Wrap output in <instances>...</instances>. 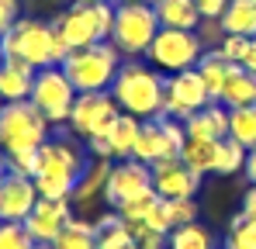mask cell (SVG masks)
Wrapping results in <instances>:
<instances>
[{"instance_id": "obj_1", "label": "cell", "mask_w": 256, "mask_h": 249, "mask_svg": "<svg viewBox=\"0 0 256 249\" xmlns=\"http://www.w3.org/2000/svg\"><path fill=\"white\" fill-rule=\"evenodd\" d=\"M4 56L28 62L32 70H48V66H62V59L70 56V48L62 45L56 24H45L35 18H18L14 28L4 35Z\"/></svg>"}, {"instance_id": "obj_2", "label": "cell", "mask_w": 256, "mask_h": 249, "mask_svg": "<svg viewBox=\"0 0 256 249\" xmlns=\"http://www.w3.org/2000/svg\"><path fill=\"white\" fill-rule=\"evenodd\" d=\"M111 97L118 104V111H125L138 122L160 118L163 114V97H166V80L138 62H128L118 70V76L111 83Z\"/></svg>"}, {"instance_id": "obj_3", "label": "cell", "mask_w": 256, "mask_h": 249, "mask_svg": "<svg viewBox=\"0 0 256 249\" xmlns=\"http://www.w3.org/2000/svg\"><path fill=\"white\" fill-rule=\"evenodd\" d=\"M86 160L84 149L73 138H48L38 149V166H35V187L42 198H66L73 194L76 180L84 176Z\"/></svg>"}, {"instance_id": "obj_4", "label": "cell", "mask_w": 256, "mask_h": 249, "mask_svg": "<svg viewBox=\"0 0 256 249\" xmlns=\"http://www.w3.org/2000/svg\"><path fill=\"white\" fill-rule=\"evenodd\" d=\"M118 70H122V52L111 42H97V45H86V48H73L62 59V73L76 86V94L111 90Z\"/></svg>"}, {"instance_id": "obj_5", "label": "cell", "mask_w": 256, "mask_h": 249, "mask_svg": "<svg viewBox=\"0 0 256 249\" xmlns=\"http://www.w3.org/2000/svg\"><path fill=\"white\" fill-rule=\"evenodd\" d=\"M56 32L62 45L73 52V48H86V45H97V42L111 38V24H114V7L111 0L104 4H86V0H76L73 7H66L56 21Z\"/></svg>"}, {"instance_id": "obj_6", "label": "cell", "mask_w": 256, "mask_h": 249, "mask_svg": "<svg viewBox=\"0 0 256 249\" xmlns=\"http://www.w3.org/2000/svg\"><path fill=\"white\" fill-rule=\"evenodd\" d=\"M48 128H52L48 118L32 100L4 104V111H0V149L7 156H14V152H38L52 138Z\"/></svg>"}, {"instance_id": "obj_7", "label": "cell", "mask_w": 256, "mask_h": 249, "mask_svg": "<svg viewBox=\"0 0 256 249\" xmlns=\"http://www.w3.org/2000/svg\"><path fill=\"white\" fill-rule=\"evenodd\" d=\"M160 32L156 7L152 4H118L114 7V24H111V45L122 56H146L149 45Z\"/></svg>"}, {"instance_id": "obj_8", "label": "cell", "mask_w": 256, "mask_h": 249, "mask_svg": "<svg viewBox=\"0 0 256 249\" xmlns=\"http://www.w3.org/2000/svg\"><path fill=\"white\" fill-rule=\"evenodd\" d=\"M149 62L156 70H166V73H184V70H194L201 62V38L194 32H180V28H160L156 38L149 45Z\"/></svg>"}, {"instance_id": "obj_9", "label": "cell", "mask_w": 256, "mask_h": 249, "mask_svg": "<svg viewBox=\"0 0 256 249\" xmlns=\"http://www.w3.org/2000/svg\"><path fill=\"white\" fill-rule=\"evenodd\" d=\"M28 100L48 118V124H66L70 111H73V100H76V86L62 73V66H48V70L35 73V86H32Z\"/></svg>"}, {"instance_id": "obj_10", "label": "cell", "mask_w": 256, "mask_h": 249, "mask_svg": "<svg viewBox=\"0 0 256 249\" xmlns=\"http://www.w3.org/2000/svg\"><path fill=\"white\" fill-rule=\"evenodd\" d=\"M184 138H187L184 122L166 118V114L149 118V122H142V132H138V142H135V160H138V163H146V166H156L160 160L180 156Z\"/></svg>"}, {"instance_id": "obj_11", "label": "cell", "mask_w": 256, "mask_h": 249, "mask_svg": "<svg viewBox=\"0 0 256 249\" xmlns=\"http://www.w3.org/2000/svg\"><path fill=\"white\" fill-rule=\"evenodd\" d=\"M118 104L111 97V90H97V94H76L73 100V111H70V132L76 138H97V135H108L111 122L118 118Z\"/></svg>"}, {"instance_id": "obj_12", "label": "cell", "mask_w": 256, "mask_h": 249, "mask_svg": "<svg viewBox=\"0 0 256 249\" xmlns=\"http://www.w3.org/2000/svg\"><path fill=\"white\" fill-rule=\"evenodd\" d=\"M208 104H212V94H208V86H204L198 70L173 73L170 80H166V97H163V114L166 118L187 122L190 114H198Z\"/></svg>"}, {"instance_id": "obj_13", "label": "cell", "mask_w": 256, "mask_h": 249, "mask_svg": "<svg viewBox=\"0 0 256 249\" xmlns=\"http://www.w3.org/2000/svg\"><path fill=\"white\" fill-rule=\"evenodd\" d=\"M152 190V166L138 163L135 156L132 160H114L111 163V173H108V187H104V201L118 208L128 204L132 198H142Z\"/></svg>"}, {"instance_id": "obj_14", "label": "cell", "mask_w": 256, "mask_h": 249, "mask_svg": "<svg viewBox=\"0 0 256 249\" xmlns=\"http://www.w3.org/2000/svg\"><path fill=\"white\" fill-rule=\"evenodd\" d=\"M70 218H73V204L66 198H38V204L24 218V228L38 246H52L56 236L70 225Z\"/></svg>"}, {"instance_id": "obj_15", "label": "cell", "mask_w": 256, "mask_h": 249, "mask_svg": "<svg viewBox=\"0 0 256 249\" xmlns=\"http://www.w3.org/2000/svg\"><path fill=\"white\" fill-rule=\"evenodd\" d=\"M198 187H201V173H194L180 156L160 160L152 166V190L160 198H166V201H173V198H194Z\"/></svg>"}, {"instance_id": "obj_16", "label": "cell", "mask_w": 256, "mask_h": 249, "mask_svg": "<svg viewBox=\"0 0 256 249\" xmlns=\"http://www.w3.org/2000/svg\"><path fill=\"white\" fill-rule=\"evenodd\" d=\"M38 187L32 176H18L7 173L0 180V222H24L32 214V208L38 204Z\"/></svg>"}, {"instance_id": "obj_17", "label": "cell", "mask_w": 256, "mask_h": 249, "mask_svg": "<svg viewBox=\"0 0 256 249\" xmlns=\"http://www.w3.org/2000/svg\"><path fill=\"white\" fill-rule=\"evenodd\" d=\"M108 173H111V160H97V163H86L84 176L76 180L73 194H70V204L73 211H90L104 201V187H108Z\"/></svg>"}, {"instance_id": "obj_18", "label": "cell", "mask_w": 256, "mask_h": 249, "mask_svg": "<svg viewBox=\"0 0 256 249\" xmlns=\"http://www.w3.org/2000/svg\"><path fill=\"white\" fill-rule=\"evenodd\" d=\"M184 132L190 138H214V142L218 138H228V108L212 100L208 108H201L198 114H190L184 122Z\"/></svg>"}, {"instance_id": "obj_19", "label": "cell", "mask_w": 256, "mask_h": 249, "mask_svg": "<svg viewBox=\"0 0 256 249\" xmlns=\"http://www.w3.org/2000/svg\"><path fill=\"white\" fill-rule=\"evenodd\" d=\"M35 73L28 62H18V59H4L0 66V97L4 104H14V100H28L32 97V86H35Z\"/></svg>"}, {"instance_id": "obj_20", "label": "cell", "mask_w": 256, "mask_h": 249, "mask_svg": "<svg viewBox=\"0 0 256 249\" xmlns=\"http://www.w3.org/2000/svg\"><path fill=\"white\" fill-rule=\"evenodd\" d=\"M218 104H225L228 111L256 104V76L250 73V70H242V66H232L228 80H225L222 94H218Z\"/></svg>"}, {"instance_id": "obj_21", "label": "cell", "mask_w": 256, "mask_h": 249, "mask_svg": "<svg viewBox=\"0 0 256 249\" xmlns=\"http://www.w3.org/2000/svg\"><path fill=\"white\" fill-rule=\"evenodd\" d=\"M138 132H142V122L132 118V114H118L111 128H108V146H111V160H132L135 156V142H138Z\"/></svg>"}, {"instance_id": "obj_22", "label": "cell", "mask_w": 256, "mask_h": 249, "mask_svg": "<svg viewBox=\"0 0 256 249\" xmlns=\"http://www.w3.org/2000/svg\"><path fill=\"white\" fill-rule=\"evenodd\" d=\"M156 21L160 28H180V32H194L201 21V10L194 0H156Z\"/></svg>"}, {"instance_id": "obj_23", "label": "cell", "mask_w": 256, "mask_h": 249, "mask_svg": "<svg viewBox=\"0 0 256 249\" xmlns=\"http://www.w3.org/2000/svg\"><path fill=\"white\" fill-rule=\"evenodd\" d=\"M225 35H242L256 38V0H228L225 14L218 18Z\"/></svg>"}, {"instance_id": "obj_24", "label": "cell", "mask_w": 256, "mask_h": 249, "mask_svg": "<svg viewBox=\"0 0 256 249\" xmlns=\"http://www.w3.org/2000/svg\"><path fill=\"white\" fill-rule=\"evenodd\" d=\"M48 249H97V222L90 218H70V225L56 236Z\"/></svg>"}, {"instance_id": "obj_25", "label": "cell", "mask_w": 256, "mask_h": 249, "mask_svg": "<svg viewBox=\"0 0 256 249\" xmlns=\"http://www.w3.org/2000/svg\"><path fill=\"white\" fill-rule=\"evenodd\" d=\"M222 142V138H218ZM218 142L214 138H184V149H180V160L190 166L194 173H214V156H218Z\"/></svg>"}, {"instance_id": "obj_26", "label": "cell", "mask_w": 256, "mask_h": 249, "mask_svg": "<svg viewBox=\"0 0 256 249\" xmlns=\"http://www.w3.org/2000/svg\"><path fill=\"white\" fill-rule=\"evenodd\" d=\"M97 249H138L135 239L128 236V228L118 211L97 218Z\"/></svg>"}, {"instance_id": "obj_27", "label": "cell", "mask_w": 256, "mask_h": 249, "mask_svg": "<svg viewBox=\"0 0 256 249\" xmlns=\"http://www.w3.org/2000/svg\"><path fill=\"white\" fill-rule=\"evenodd\" d=\"M198 73H201V80L208 86V94H212V100H218V94H222V86L228 80V73H232V62L222 56V52H208V56H201V62L194 66Z\"/></svg>"}, {"instance_id": "obj_28", "label": "cell", "mask_w": 256, "mask_h": 249, "mask_svg": "<svg viewBox=\"0 0 256 249\" xmlns=\"http://www.w3.org/2000/svg\"><path fill=\"white\" fill-rule=\"evenodd\" d=\"M228 138H236L242 149H256V104L228 111Z\"/></svg>"}, {"instance_id": "obj_29", "label": "cell", "mask_w": 256, "mask_h": 249, "mask_svg": "<svg viewBox=\"0 0 256 249\" xmlns=\"http://www.w3.org/2000/svg\"><path fill=\"white\" fill-rule=\"evenodd\" d=\"M166 249H214V236L204 225L190 222V225H180L166 236Z\"/></svg>"}, {"instance_id": "obj_30", "label": "cell", "mask_w": 256, "mask_h": 249, "mask_svg": "<svg viewBox=\"0 0 256 249\" xmlns=\"http://www.w3.org/2000/svg\"><path fill=\"white\" fill-rule=\"evenodd\" d=\"M246 156H250V149H242L236 138H222L218 142V156H214V173L228 176V173L246 170Z\"/></svg>"}, {"instance_id": "obj_31", "label": "cell", "mask_w": 256, "mask_h": 249, "mask_svg": "<svg viewBox=\"0 0 256 249\" xmlns=\"http://www.w3.org/2000/svg\"><path fill=\"white\" fill-rule=\"evenodd\" d=\"M225 249H256V218H250V214L239 211V214L228 222Z\"/></svg>"}, {"instance_id": "obj_32", "label": "cell", "mask_w": 256, "mask_h": 249, "mask_svg": "<svg viewBox=\"0 0 256 249\" xmlns=\"http://www.w3.org/2000/svg\"><path fill=\"white\" fill-rule=\"evenodd\" d=\"M128 228V236L135 239V246L138 249H166V236L163 232H156V228H149L146 222H135V218H122Z\"/></svg>"}, {"instance_id": "obj_33", "label": "cell", "mask_w": 256, "mask_h": 249, "mask_svg": "<svg viewBox=\"0 0 256 249\" xmlns=\"http://www.w3.org/2000/svg\"><path fill=\"white\" fill-rule=\"evenodd\" d=\"M0 249H38L24 222H0Z\"/></svg>"}, {"instance_id": "obj_34", "label": "cell", "mask_w": 256, "mask_h": 249, "mask_svg": "<svg viewBox=\"0 0 256 249\" xmlns=\"http://www.w3.org/2000/svg\"><path fill=\"white\" fill-rule=\"evenodd\" d=\"M163 201H166V198H163ZM166 218H170V228H180V225L198 222V204H194V198H173V201H166Z\"/></svg>"}, {"instance_id": "obj_35", "label": "cell", "mask_w": 256, "mask_h": 249, "mask_svg": "<svg viewBox=\"0 0 256 249\" xmlns=\"http://www.w3.org/2000/svg\"><path fill=\"white\" fill-rule=\"evenodd\" d=\"M232 66H242V59H246V52H250V38H242V35H225L222 42V48H218Z\"/></svg>"}, {"instance_id": "obj_36", "label": "cell", "mask_w": 256, "mask_h": 249, "mask_svg": "<svg viewBox=\"0 0 256 249\" xmlns=\"http://www.w3.org/2000/svg\"><path fill=\"white\" fill-rule=\"evenodd\" d=\"M35 166H38V152H14L7 156V170L18 176H32L35 180Z\"/></svg>"}, {"instance_id": "obj_37", "label": "cell", "mask_w": 256, "mask_h": 249, "mask_svg": "<svg viewBox=\"0 0 256 249\" xmlns=\"http://www.w3.org/2000/svg\"><path fill=\"white\" fill-rule=\"evenodd\" d=\"M18 21V0H0V38L14 28Z\"/></svg>"}, {"instance_id": "obj_38", "label": "cell", "mask_w": 256, "mask_h": 249, "mask_svg": "<svg viewBox=\"0 0 256 249\" xmlns=\"http://www.w3.org/2000/svg\"><path fill=\"white\" fill-rule=\"evenodd\" d=\"M194 4H198L201 18H222L225 7H228V0H194Z\"/></svg>"}, {"instance_id": "obj_39", "label": "cell", "mask_w": 256, "mask_h": 249, "mask_svg": "<svg viewBox=\"0 0 256 249\" xmlns=\"http://www.w3.org/2000/svg\"><path fill=\"white\" fill-rule=\"evenodd\" d=\"M86 146H90V152H94L97 160H111V146H108V138H104V135H97V138H90ZM111 163H114V160H111Z\"/></svg>"}, {"instance_id": "obj_40", "label": "cell", "mask_w": 256, "mask_h": 249, "mask_svg": "<svg viewBox=\"0 0 256 249\" xmlns=\"http://www.w3.org/2000/svg\"><path fill=\"white\" fill-rule=\"evenodd\" d=\"M242 214L256 218V184H250V190L242 194Z\"/></svg>"}, {"instance_id": "obj_41", "label": "cell", "mask_w": 256, "mask_h": 249, "mask_svg": "<svg viewBox=\"0 0 256 249\" xmlns=\"http://www.w3.org/2000/svg\"><path fill=\"white\" fill-rule=\"evenodd\" d=\"M242 70H250L256 76V38H250V52H246V59H242Z\"/></svg>"}, {"instance_id": "obj_42", "label": "cell", "mask_w": 256, "mask_h": 249, "mask_svg": "<svg viewBox=\"0 0 256 249\" xmlns=\"http://www.w3.org/2000/svg\"><path fill=\"white\" fill-rule=\"evenodd\" d=\"M246 176H250V184H256V149H250V156H246V170H242Z\"/></svg>"}, {"instance_id": "obj_43", "label": "cell", "mask_w": 256, "mask_h": 249, "mask_svg": "<svg viewBox=\"0 0 256 249\" xmlns=\"http://www.w3.org/2000/svg\"><path fill=\"white\" fill-rule=\"evenodd\" d=\"M7 173H10V170H7V152H4V149H0V180H4V176H7Z\"/></svg>"}, {"instance_id": "obj_44", "label": "cell", "mask_w": 256, "mask_h": 249, "mask_svg": "<svg viewBox=\"0 0 256 249\" xmlns=\"http://www.w3.org/2000/svg\"><path fill=\"white\" fill-rule=\"evenodd\" d=\"M125 4H156V0H125Z\"/></svg>"}, {"instance_id": "obj_45", "label": "cell", "mask_w": 256, "mask_h": 249, "mask_svg": "<svg viewBox=\"0 0 256 249\" xmlns=\"http://www.w3.org/2000/svg\"><path fill=\"white\" fill-rule=\"evenodd\" d=\"M4 59H7V56H4V42H0V66H4Z\"/></svg>"}, {"instance_id": "obj_46", "label": "cell", "mask_w": 256, "mask_h": 249, "mask_svg": "<svg viewBox=\"0 0 256 249\" xmlns=\"http://www.w3.org/2000/svg\"><path fill=\"white\" fill-rule=\"evenodd\" d=\"M86 4H104V0H86Z\"/></svg>"}, {"instance_id": "obj_47", "label": "cell", "mask_w": 256, "mask_h": 249, "mask_svg": "<svg viewBox=\"0 0 256 249\" xmlns=\"http://www.w3.org/2000/svg\"><path fill=\"white\" fill-rule=\"evenodd\" d=\"M0 111H4V97H0Z\"/></svg>"}, {"instance_id": "obj_48", "label": "cell", "mask_w": 256, "mask_h": 249, "mask_svg": "<svg viewBox=\"0 0 256 249\" xmlns=\"http://www.w3.org/2000/svg\"><path fill=\"white\" fill-rule=\"evenodd\" d=\"M38 249H48V246H38Z\"/></svg>"}]
</instances>
